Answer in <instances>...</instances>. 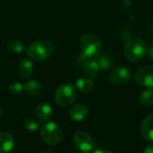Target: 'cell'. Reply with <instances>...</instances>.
<instances>
[{
    "mask_svg": "<svg viewBox=\"0 0 153 153\" xmlns=\"http://www.w3.org/2000/svg\"><path fill=\"white\" fill-rule=\"evenodd\" d=\"M77 88L84 93L91 92L94 89V83L90 78H80L76 81Z\"/></svg>",
    "mask_w": 153,
    "mask_h": 153,
    "instance_id": "obj_17",
    "label": "cell"
},
{
    "mask_svg": "<svg viewBox=\"0 0 153 153\" xmlns=\"http://www.w3.org/2000/svg\"><path fill=\"white\" fill-rule=\"evenodd\" d=\"M141 134L147 141L153 142V115L144 118L141 126Z\"/></svg>",
    "mask_w": 153,
    "mask_h": 153,
    "instance_id": "obj_9",
    "label": "cell"
},
{
    "mask_svg": "<svg viewBox=\"0 0 153 153\" xmlns=\"http://www.w3.org/2000/svg\"><path fill=\"white\" fill-rule=\"evenodd\" d=\"M74 145L82 152H91L95 147V143L93 139L84 132H77L74 135Z\"/></svg>",
    "mask_w": 153,
    "mask_h": 153,
    "instance_id": "obj_8",
    "label": "cell"
},
{
    "mask_svg": "<svg viewBox=\"0 0 153 153\" xmlns=\"http://www.w3.org/2000/svg\"><path fill=\"white\" fill-rule=\"evenodd\" d=\"M137 84L144 87L153 88V66L146 65L140 68L134 75Z\"/></svg>",
    "mask_w": 153,
    "mask_h": 153,
    "instance_id": "obj_6",
    "label": "cell"
},
{
    "mask_svg": "<svg viewBox=\"0 0 153 153\" xmlns=\"http://www.w3.org/2000/svg\"><path fill=\"white\" fill-rule=\"evenodd\" d=\"M92 153H114V152H112L111 151H108V150H97V151L93 152Z\"/></svg>",
    "mask_w": 153,
    "mask_h": 153,
    "instance_id": "obj_24",
    "label": "cell"
},
{
    "mask_svg": "<svg viewBox=\"0 0 153 153\" xmlns=\"http://www.w3.org/2000/svg\"><path fill=\"white\" fill-rule=\"evenodd\" d=\"M131 78V72L127 67L118 66L114 68L109 75L108 80L111 83L116 85H122L126 83Z\"/></svg>",
    "mask_w": 153,
    "mask_h": 153,
    "instance_id": "obj_7",
    "label": "cell"
},
{
    "mask_svg": "<svg viewBox=\"0 0 153 153\" xmlns=\"http://www.w3.org/2000/svg\"><path fill=\"white\" fill-rule=\"evenodd\" d=\"M36 117L41 121H48L53 116L52 107L48 103H40L37 106L35 110Z\"/></svg>",
    "mask_w": 153,
    "mask_h": 153,
    "instance_id": "obj_12",
    "label": "cell"
},
{
    "mask_svg": "<svg viewBox=\"0 0 153 153\" xmlns=\"http://www.w3.org/2000/svg\"><path fill=\"white\" fill-rule=\"evenodd\" d=\"M33 64L29 59H22L18 65V72L22 78H29L33 74Z\"/></svg>",
    "mask_w": 153,
    "mask_h": 153,
    "instance_id": "obj_14",
    "label": "cell"
},
{
    "mask_svg": "<svg viewBox=\"0 0 153 153\" xmlns=\"http://www.w3.org/2000/svg\"><path fill=\"white\" fill-rule=\"evenodd\" d=\"M82 54L88 58L98 57L102 52V43L100 39L93 34H84L79 40Z\"/></svg>",
    "mask_w": 153,
    "mask_h": 153,
    "instance_id": "obj_2",
    "label": "cell"
},
{
    "mask_svg": "<svg viewBox=\"0 0 153 153\" xmlns=\"http://www.w3.org/2000/svg\"><path fill=\"white\" fill-rule=\"evenodd\" d=\"M55 48L50 41L38 40L31 43L28 49L27 55L35 61H43L49 58L54 53Z\"/></svg>",
    "mask_w": 153,
    "mask_h": 153,
    "instance_id": "obj_3",
    "label": "cell"
},
{
    "mask_svg": "<svg viewBox=\"0 0 153 153\" xmlns=\"http://www.w3.org/2000/svg\"><path fill=\"white\" fill-rule=\"evenodd\" d=\"M23 87H24V91H26V93L30 96L39 95L42 90L41 84L36 80H30V81L27 82L23 85Z\"/></svg>",
    "mask_w": 153,
    "mask_h": 153,
    "instance_id": "obj_16",
    "label": "cell"
},
{
    "mask_svg": "<svg viewBox=\"0 0 153 153\" xmlns=\"http://www.w3.org/2000/svg\"><path fill=\"white\" fill-rule=\"evenodd\" d=\"M39 153H53V152H49V151H42V152H40Z\"/></svg>",
    "mask_w": 153,
    "mask_h": 153,
    "instance_id": "obj_25",
    "label": "cell"
},
{
    "mask_svg": "<svg viewBox=\"0 0 153 153\" xmlns=\"http://www.w3.org/2000/svg\"><path fill=\"white\" fill-rule=\"evenodd\" d=\"M1 115H2V110H1V108H0V118H1Z\"/></svg>",
    "mask_w": 153,
    "mask_h": 153,
    "instance_id": "obj_26",
    "label": "cell"
},
{
    "mask_svg": "<svg viewBox=\"0 0 153 153\" xmlns=\"http://www.w3.org/2000/svg\"><path fill=\"white\" fill-rule=\"evenodd\" d=\"M77 91L73 84L65 83L61 85L56 91L55 100L56 104L62 108L69 107L76 99Z\"/></svg>",
    "mask_w": 153,
    "mask_h": 153,
    "instance_id": "obj_4",
    "label": "cell"
},
{
    "mask_svg": "<svg viewBox=\"0 0 153 153\" xmlns=\"http://www.w3.org/2000/svg\"><path fill=\"white\" fill-rule=\"evenodd\" d=\"M82 67H83V71H84L85 75L91 79L96 78L99 75L100 71V68L98 62L96 60H94L93 58L88 59L84 63Z\"/></svg>",
    "mask_w": 153,
    "mask_h": 153,
    "instance_id": "obj_10",
    "label": "cell"
},
{
    "mask_svg": "<svg viewBox=\"0 0 153 153\" xmlns=\"http://www.w3.org/2000/svg\"><path fill=\"white\" fill-rule=\"evenodd\" d=\"M7 48L13 52V53H16V54H21L23 53L26 50V47L25 45L17 39H11L8 41L7 43Z\"/></svg>",
    "mask_w": 153,
    "mask_h": 153,
    "instance_id": "obj_18",
    "label": "cell"
},
{
    "mask_svg": "<svg viewBox=\"0 0 153 153\" xmlns=\"http://www.w3.org/2000/svg\"><path fill=\"white\" fill-rule=\"evenodd\" d=\"M89 113L88 108L83 104H76L74 105L69 110V116L72 119L75 121L83 120Z\"/></svg>",
    "mask_w": 153,
    "mask_h": 153,
    "instance_id": "obj_11",
    "label": "cell"
},
{
    "mask_svg": "<svg viewBox=\"0 0 153 153\" xmlns=\"http://www.w3.org/2000/svg\"><path fill=\"white\" fill-rule=\"evenodd\" d=\"M140 102L144 107L153 106V88L145 90L140 95Z\"/></svg>",
    "mask_w": 153,
    "mask_h": 153,
    "instance_id": "obj_19",
    "label": "cell"
},
{
    "mask_svg": "<svg viewBox=\"0 0 153 153\" xmlns=\"http://www.w3.org/2000/svg\"><path fill=\"white\" fill-rule=\"evenodd\" d=\"M147 50L145 41L139 37L130 38L124 46V55L131 62L141 61L146 56Z\"/></svg>",
    "mask_w": 153,
    "mask_h": 153,
    "instance_id": "obj_1",
    "label": "cell"
},
{
    "mask_svg": "<svg viewBox=\"0 0 153 153\" xmlns=\"http://www.w3.org/2000/svg\"><path fill=\"white\" fill-rule=\"evenodd\" d=\"M148 55H149L150 58L153 60V43L151 45V47H150V48L148 50Z\"/></svg>",
    "mask_w": 153,
    "mask_h": 153,
    "instance_id": "obj_23",
    "label": "cell"
},
{
    "mask_svg": "<svg viewBox=\"0 0 153 153\" xmlns=\"http://www.w3.org/2000/svg\"><path fill=\"white\" fill-rule=\"evenodd\" d=\"M14 146L13 137L9 133L0 134V152H9Z\"/></svg>",
    "mask_w": 153,
    "mask_h": 153,
    "instance_id": "obj_13",
    "label": "cell"
},
{
    "mask_svg": "<svg viewBox=\"0 0 153 153\" xmlns=\"http://www.w3.org/2000/svg\"><path fill=\"white\" fill-rule=\"evenodd\" d=\"M143 153H153V143L148 145V146L144 149Z\"/></svg>",
    "mask_w": 153,
    "mask_h": 153,
    "instance_id": "obj_22",
    "label": "cell"
},
{
    "mask_svg": "<svg viewBox=\"0 0 153 153\" xmlns=\"http://www.w3.org/2000/svg\"><path fill=\"white\" fill-rule=\"evenodd\" d=\"M39 123L32 117H29L24 121V126L30 131H37L39 128Z\"/></svg>",
    "mask_w": 153,
    "mask_h": 153,
    "instance_id": "obj_21",
    "label": "cell"
},
{
    "mask_svg": "<svg viewBox=\"0 0 153 153\" xmlns=\"http://www.w3.org/2000/svg\"><path fill=\"white\" fill-rule=\"evenodd\" d=\"M100 65V68L103 71H106L108 69H109L113 63H114V58L112 56V55L108 52H104V53H100V55L97 57L96 60Z\"/></svg>",
    "mask_w": 153,
    "mask_h": 153,
    "instance_id": "obj_15",
    "label": "cell"
},
{
    "mask_svg": "<svg viewBox=\"0 0 153 153\" xmlns=\"http://www.w3.org/2000/svg\"><path fill=\"white\" fill-rule=\"evenodd\" d=\"M23 90H24L23 85L19 82H13L9 85V91L13 95H19L22 92Z\"/></svg>",
    "mask_w": 153,
    "mask_h": 153,
    "instance_id": "obj_20",
    "label": "cell"
},
{
    "mask_svg": "<svg viewBox=\"0 0 153 153\" xmlns=\"http://www.w3.org/2000/svg\"><path fill=\"white\" fill-rule=\"evenodd\" d=\"M41 138L48 145H56L61 141L62 130L54 122L47 123L41 128Z\"/></svg>",
    "mask_w": 153,
    "mask_h": 153,
    "instance_id": "obj_5",
    "label": "cell"
}]
</instances>
